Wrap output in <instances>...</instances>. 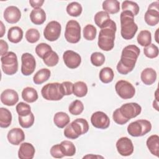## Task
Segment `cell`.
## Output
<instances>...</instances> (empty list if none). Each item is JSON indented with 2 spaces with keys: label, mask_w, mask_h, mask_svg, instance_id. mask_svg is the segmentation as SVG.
Here are the masks:
<instances>
[{
  "label": "cell",
  "mask_w": 159,
  "mask_h": 159,
  "mask_svg": "<svg viewBox=\"0 0 159 159\" xmlns=\"http://www.w3.org/2000/svg\"><path fill=\"white\" fill-rule=\"evenodd\" d=\"M140 49L135 45H129L124 48L121 58L117 65V70L121 75H127L135 67L140 54Z\"/></svg>",
  "instance_id": "obj_1"
},
{
  "label": "cell",
  "mask_w": 159,
  "mask_h": 159,
  "mask_svg": "<svg viewBox=\"0 0 159 159\" xmlns=\"http://www.w3.org/2000/svg\"><path fill=\"white\" fill-rule=\"evenodd\" d=\"M116 30V24L111 19L103 28L101 29L98 36V45L101 50L110 51L113 48Z\"/></svg>",
  "instance_id": "obj_2"
},
{
  "label": "cell",
  "mask_w": 159,
  "mask_h": 159,
  "mask_svg": "<svg viewBox=\"0 0 159 159\" xmlns=\"http://www.w3.org/2000/svg\"><path fill=\"white\" fill-rule=\"evenodd\" d=\"M134 16L132 12L125 11L120 13V34L125 40L132 39L138 30V26L134 22Z\"/></svg>",
  "instance_id": "obj_3"
},
{
  "label": "cell",
  "mask_w": 159,
  "mask_h": 159,
  "mask_svg": "<svg viewBox=\"0 0 159 159\" xmlns=\"http://www.w3.org/2000/svg\"><path fill=\"white\" fill-rule=\"evenodd\" d=\"M42 97L48 101H59L65 96L61 83H50L43 86L41 90Z\"/></svg>",
  "instance_id": "obj_4"
},
{
  "label": "cell",
  "mask_w": 159,
  "mask_h": 159,
  "mask_svg": "<svg viewBox=\"0 0 159 159\" xmlns=\"http://www.w3.org/2000/svg\"><path fill=\"white\" fill-rule=\"evenodd\" d=\"M2 71L7 75H12L18 70L17 57L13 52H8L1 57Z\"/></svg>",
  "instance_id": "obj_5"
},
{
  "label": "cell",
  "mask_w": 159,
  "mask_h": 159,
  "mask_svg": "<svg viewBox=\"0 0 159 159\" xmlns=\"http://www.w3.org/2000/svg\"><path fill=\"white\" fill-rule=\"evenodd\" d=\"M152 129V124L150 121L145 119H140L131 122L127 126V132L132 137H141Z\"/></svg>",
  "instance_id": "obj_6"
},
{
  "label": "cell",
  "mask_w": 159,
  "mask_h": 159,
  "mask_svg": "<svg viewBox=\"0 0 159 159\" xmlns=\"http://www.w3.org/2000/svg\"><path fill=\"white\" fill-rule=\"evenodd\" d=\"M65 37L67 42L71 43H78L81 39V27L75 20H69L65 27Z\"/></svg>",
  "instance_id": "obj_7"
},
{
  "label": "cell",
  "mask_w": 159,
  "mask_h": 159,
  "mask_svg": "<svg viewBox=\"0 0 159 159\" xmlns=\"http://www.w3.org/2000/svg\"><path fill=\"white\" fill-rule=\"evenodd\" d=\"M115 89L117 94L124 99L132 98L135 93L134 86L125 80L118 81L115 85Z\"/></svg>",
  "instance_id": "obj_8"
},
{
  "label": "cell",
  "mask_w": 159,
  "mask_h": 159,
  "mask_svg": "<svg viewBox=\"0 0 159 159\" xmlns=\"http://www.w3.org/2000/svg\"><path fill=\"white\" fill-rule=\"evenodd\" d=\"M61 30L60 24L57 21L52 20L47 24L43 30L44 37L48 41H55L60 37Z\"/></svg>",
  "instance_id": "obj_9"
},
{
  "label": "cell",
  "mask_w": 159,
  "mask_h": 159,
  "mask_svg": "<svg viewBox=\"0 0 159 159\" xmlns=\"http://www.w3.org/2000/svg\"><path fill=\"white\" fill-rule=\"evenodd\" d=\"M145 22L150 26H155L159 22V2L155 1L150 4L145 14Z\"/></svg>",
  "instance_id": "obj_10"
},
{
  "label": "cell",
  "mask_w": 159,
  "mask_h": 159,
  "mask_svg": "<svg viewBox=\"0 0 159 159\" xmlns=\"http://www.w3.org/2000/svg\"><path fill=\"white\" fill-rule=\"evenodd\" d=\"M21 72L24 76L32 74L36 66V62L34 56L29 53H24L21 57Z\"/></svg>",
  "instance_id": "obj_11"
},
{
  "label": "cell",
  "mask_w": 159,
  "mask_h": 159,
  "mask_svg": "<svg viewBox=\"0 0 159 159\" xmlns=\"http://www.w3.org/2000/svg\"><path fill=\"white\" fill-rule=\"evenodd\" d=\"M119 110L125 118L130 120L140 114L142 107L136 102H129L121 106Z\"/></svg>",
  "instance_id": "obj_12"
},
{
  "label": "cell",
  "mask_w": 159,
  "mask_h": 159,
  "mask_svg": "<svg viewBox=\"0 0 159 159\" xmlns=\"http://www.w3.org/2000/svg\"><path fill=\"white\" fill-rule=\"evenodd\" d=\"M91 122L94 127L100 129H106L110 125L109 117L102 111L94 112L91 117Z\"/></svg>",
  "instance_id": "obj_13"
},
{
  "label": "cell",
  "mask_w": 159,
  "mask_h": 159,
  "mask_svg": "<svg viewBox=\"0 0 159 159\" xmlns=\"http://www.w3.org/2000/svg\"><path fill=\"white\" fill-rule=\"evenodd\" d=\"M116 148L118 153L124 157L129 156L134 152L132 142L127 137H121L117 141Z\"/></svg>",
  "instance_id": "obj_14"
},
{
  "label": "cell",
  "mask_w": 159,
  "mask_h": 159,
  "mask_svg": "<svg viewBox=\"0 0 159 159\" xmlns=\"http://www.w3.org/2000/svg\"><path fill=\"white\" fill-rule=\"evenodd\" d=\"M63 59L65 65L71 69L78 68L81 62V56L73 50H66L63 53Z\"/></svg>",
  "instance_id": "obj_15"
},
{
  "label": "cell",
  "mask_w": 159,
  "mask_h": 159,
  "mask_svg": "<svg viewBox=\"0 0 159 159\" xmlns=\"http://www.w3.org/2000/svg\"><path fill=\"white\" fill-rule=\"evenodd\" d=\"M19 101L17 93L13 89H5L1 94V101L2 104L8 106H14Z\"/></svg>",
  "instance_id": "obj_16"
},
{
  "label": "cell",
  "mask_w": 159,
  "mask_h": 159,
  "mask_svg": "<svg viewBox=\"0 0 159 159\" xmlns=\"http://www.w3.org/2000/svg\"><path fill=\"white\" fill-rule=\"evenodd\" d=\"M20 17V11L16 6H9L4 11V18L6 22L10 24H15L17 22Z\"/></svg>",
  "instance_id": "obj_17"
},
{
  "label": "cell",
  "mask_w": 159,
  "mask_h": 159,
  "mask_svg": "<svg viewBox=\"0 0 159 159\" xmlns=\"http://www.w3.org/2000/svg\"><path fill=\"white\" fill-rule=\"evenodd\" d=\"M7 140L11 144L17 145L25 139L24 131L20 128H13L7 133Z\"/></svg>",
  "instance_id": "obj_18"
},
{
  "label": "cell",
  "mask_w": 159,
  "mask_h": 159,
  "mask_svg": "<svg viewBox=\"0 0 159 159\" xmlns=\"http://www.w3.org/2000/svg\"><path fill=\"white\" fill-rule=\"evenodd\" d=\"M35 150L34 146L28 142L20 144L19 151L18 157L20 159H32L34 158Z\"/></svg>",
  "instance_id": "obj_19"
},
{
  "label": "cell",
  "mask_w": 159,
  "mask_h": 159,
  "mask_svg": "<svg viewBox=\"0 0 159 159\" xmlns=\"http://www.w3.org/2000/svg\"><path fill=\"white\" fill-rule=\"evenodd\" d=\"M71 125L78 137L86 134L89 130L88 121L83 118L75 119L71 123Z\"/></svg>",
  "instance_id": "obj_20"
},
{
  "label": "cell",
  "mask_w": 159,
  "mask_h": 159,
  "mask_svg": "<svg viewBox=\"0 0 159 159\" xmlns=\"http://www.w3.org/2000/svg\"><path fill=\"white\" fill-rule=\"evenodd\" d=\"M140 78L145 84L151 85L157 80V72L152 68H147L142 71Z\"/></svg>",
  "instance_id": "obj_21"
},
{
  "label": "cell",
  "mask_w": 159,
  "mask_h": 159,
  "mask_svg": "<svg viewBox=\"0 0 159 159\" xmlns=\"http://www.w3.org/2000/svg\"><path fill=\"white\" fill-rule=\"evenodd\" d=\"M30 19L33 24L41 25L46 20L45 12L42 8L34 9L30 14Z\"/></svg>",
  "instance_id": "obj_22"
},
{
  "label": "cell",
  "mask_w": 159,
  "mask_h": 159,
  "mask_svg": "<svg viewBox=\"0 0 159 159\" xmlns=\"http://www.w3.org/2000/svg\"><path fill=\"white\" fill-rule=\"evenodd\" d=\"M147 146L153 155L159 157V137L158 135H152L147 140Z\"/></svg>",
  "instance_id": "obj_23"
},
{
  "label": "cell",
  "mask_w": 159,
  "mask_h": 159,
  "mask_svg": "<svg viewBox=\"0 0 159 159\" xmlns=\"http://www.w3.org/2000/svg\"><path fill=\"white\" fill-rule=\"evenodd\" d=\"M23 37V31L21 28L17 26L11 27L7 33L8 40L14 43H19L21 41Z\"/></svg>",
  "instance_id": "obj_24"
},
{
  "label": "cell",
  "mask_w": 159,
  "mask_h": 159,
  "mask_svg": "<svg viewBox=\"0 0 159 159\" xmlns=\"http://www.w3.org/2000/svg\"><path fill=\"white\" fill-rule=\"evenodd\" d=\"M70 119L69 116L64 112H57L53 117V122L60 129L64 128L70 122Z\"/></svg>",
  "instance_id": "obj_25"
},
{
  "label": "cell",
  "mask_w": 159,
  "mask_h": 159,
  "mask_svg": "<svg viewBox=\"0 0 159 159\" xmlns=\"http://www.w3.org/2000/svg\"><path fill=\"white\" fill-rule=\"evenodd\" d=\"M102 9L108 14H116L120 10V2L117 0H106L102 2Z\"/></svg>",
  "instance_id": "obj_26"
},
{
  "label": "cell",
  "mask_w": 159,
  "mask_h": 159,
  "mask_svg": "<svg viewBox=\"0 0 159 159\" xmlns=\"http://www.w3.org/2000/svg\"><path fill=\"white\" fill-rule=\"evenodd\" d=\"M50 71L47 68H42L39 70L33 77V81L36 84H41L47 81L50 76Z\"/></svg>",
  "instance_id": "obj_27"
},
{
  "label": "cell",
  "mask_w": 159,
  "mask_h": 159,
  "mask_svg": "<svg viewBox=\"0 0 159 159\" xmlns=\"http://www.w3.org/2000/svg\"><path fill=\"white\" fill-rule=\"evenodd\" d=\"M22 98L27 102H34L38 99V93L34 88L32 87H26L22 90Z\"/></svg>",
  "instance_id": "obj_28"
},
{
  "label": "cell",
  "mask_w": 159,
  "mask_h": 159,
  "mask_svg": "<svg viewBox=\"0 0 159 159\" xmlns=\"http://www.w3.org/2000/svg\"><path fill=\"white\" fill-rule=\"evenodd\" d=\"M12 122V114L6 108H0V127L2 128L8 127Z\"/></svg>",
  "instance_id": "obj_29"
},
{
  "label": "cell",
  "mask_w": 159,
  "mask_h": 159,
  "mask_svg": "<svg viewBox=\"0 0 159 159\" xmlns=\"http://www.w3.org/2000/svg\"><path fill=\"white\" fill-rule=\"evenodd\" d=\"M110 19L109 14L103 11L98 12L94 17L95 24L101 29L103 28Z\"/></svg>",
  "instance_id": "obj_30"
},
{
  "label": "cell",
  "mask_w": 159,
  "mask_h": 159,
  "mask_svg": "<svg viewBox=\"0 0 159 159\" xmlns=\"http://www.w3.org/2000/svg\"><path fill=\"white\" fill-rule=\"evenodd\" d=\"M137 40L138 43L142 47H147L152 42L151 32L147 30L140 31L137 35Z\"/></svg>",
  "instance_id": "obj_31"
},
{
  "label": "cell",
  "mask_w": 159,
  "mask_h": 159,
  "mask_svg": "<svg viewBox=\"0 0 159 159\" xmlns=\"http://www.w3.org/2000/svg\"><path fill=\"white\" fill-rule=\"evenodd\" d=\"M61 150L65 156L71 157L76 153V148L73 142L69 140H63L60 143Z\"/></svg>",
  "instance_id": "obj_32"
},
{
  "label": "cell",
  "mask_w": 159,
  "mask_h": 159,
  "mask_svg": "<svg viewBox=\"0 0 159 159\" xmlns=\"http://www.w3.org/2000/svg\"><path fill=\"white\" fill-rule=\"evenodd\" d=\"M88 93V86L83 81H77L73 84V93L77 97L82 98L86 95Z\"/></svg>",
  "instance_id": "obj_33"
},
{
  "label": "cell",
  "mask_w": 159,
  "mask_h": 159,
  "mask_svg": "<svg viewBox=\"0 0 159 159\" xmlns=\"http://www.w3.org/2000/svg\"><path fill=\"white\" fill-rule=\"evenodd\" d=\"M114 76V71L109 67H104L99 72V79L103 83H111L113 80Z\"/></svg>",
  "instance_id": "obj_34"
},
{
  "label": "cell",
  "mask_w": 159,
  "mask_h": 159,
  "mask_svg": "<svg viewBox=\"0 0 159 159\" xmlns=\"http://www.w3.org/2000/svg\"><path fill=\"white\" fill-rule=\"evenodd\" d=\"M59 60V57L57 53L51 50L49 52H48L43 58V61L44 63L48 66H54L57 63H58Z\"/></svg>",
  "instance_id": "obj_35"
},
{
  "label": "cell",
  "mask_w": 159,
  "mask_h": 159,
  "mask_svg": "<svg viewBox=\"0 0 159 159\" xmlns=\"http://www.w3.org/2000/svg\"><path fill=\"white\" fill-rule=\"evenodd\" d=\"M83 11L81 5L77 2H72L66 7L67 13L73 17H78L81 15Z\"/></svg>",
  "instance_id": "obj_36"
},
{
  "label": "cell",
  "mask_w": 159,
  "mask_h": 159,
  "mask_svg": "<svg viewBox=\"0 0 159 159\" xmlns=\"http://www.w3.org/2000/svg\"><path fill=\"white\" fill-rule=\"evenodd\" d=\"M122 9L123 11H127L132 12L135 16L138 14L140 9L139 5L136 2L131 1H124L122 3Z\"/></svg>",
  "instance_id": "obj_37"
},
{
  "label": "cell",
  "mask_w": 159,
  "mask_h": 159,
  "mask_svg": "<svg viewBox=\"0 0 159 159\" xmlns=\"http://www.w3.org/2000/svg\"><path fill=\"white\" fill-rule=\"evenodd\" d=\"M84 109V106L83 102L80 100L73 101L69 106L68 110L69 112L75 116L80 115L82 113Z\"/></svg>",
  "instance_id": "obj_38"
},
{
  "label": "cell",
  "mask_w": 159,
  "mask_h": 159,
  "mask_svg": "<svg viewBox=\"0 0 159 159\" xmlns=\"http://www.w3.org/2000/svg\"><path fill=\"white\" fill-rule=\"evenodd\" d=\"M20 125L22 128L27 129L30 127L34 122V116L32 112H30L29 115L25 116H19L18 117Z\"/></svg>",
  "instance_id": "obj_39"
},
{
  "label": "cell",
  "mask_w": 159,
  "mask_h": 159,
  "mask_svg": "<svg viewBox=\"0 0 159 159\" xmlns=\"http://www.w3.org/2000/svg\"><path fill=\"white\" fill-rule=\"evenodd\" d=\"M97 33L96 27L91 24L86 25L83 29V36L86 40H93Z\"/></svg>",
  "instance_id": "obj_40"
},
{
  "label": "cell",
  "mask_w": 159,
  "mask_h": 159,
  "mask_svg": "<svg viewBox=\"0 0 159 159\" xmlns=\"http://www.w3.org/2000/svg\"><path fill=\"white\" fill-rule=\"evenodd\" d=\"M40 33L36 29H29L25 33V39L27 42L31 43H35L40 39Z\"/></svg>",
  "instance_id": "obj_41"
},
{
  "label": "cell",
  "mask_w": 159,
  "mask_h": 159,
  "mask_svg": "<svg viewBox=\"0 0 159 159\" xmlns=\"http://www.w3.org/2000/svg\"><path fill=\"white\" fill-rule=\"evenodd\" d=\"M144 55L149 58H154L158 55V48L157 45L150 43L143 49Z\"/></svg>",
  "instance_id": "obj_42"
},
{
  "label": "cell",
  "mask_w": 159,
  "mask_h": 159,
  "mask_svg": "<svg viewBox=\"0 0 159 159\" xmlns=\"http://www.w3.org/2000/svg\"><path fill=\"white\" fill-rule=\"evenodd\" d=\"M51 50H52V47L45 43H40L35 47V53L40 58L42 59L44 56Z\"/></svg>",
  "instance_id": "obj_43"
},
{
  "label": "cell",
  "mask_w": 159,
  "mask_h": 159,
  "mask_svg": "<svg viewBox=\"0 0 159 159\" xmlns=\"http://www.w3.org/2000/svg\"><path fill=\"white\" fill-rule=\"evenodd\" d=\"M91 63L96 66H100L105 61V57L101 52H94L91 55Z\"/></svg>",
  "instance_id": "obj_44"
},
{
  "label": "cell",
  "mask_w": 159,
  "mask_h": 159,
  "mask_svg": "<svg viewBox=\"0 0 159 159\" xmlns=\"http://www.w3.org/2000/svg\"><path fill=\"white\" fill-rule=\"evenodd\" d=\"M16 109L19 116H27L31 112L30 106L23 102H20L18 103L16 106Z\"/></svg>",
  "instance_id": "obj_45"
},
{
  "label": "cell",
  "mask_w": 159,
  "mask_h": 159,
  "mask_svg": "<svg viewBox=\"0 0 159 159\" xmlns=\"http://www.w3.org/2000/svg\"><path fill=\"white\" fill-rule=\"evenodd\" d=\"M112 118L114 121L119 125H123L126 124L129 120L125 118L120 112L119 108L116 109L112 114Z\"/></svg>",
  "instance_id": "obj_46"
},
{
  "label": "cell",
  "mask_w": 159,
  "mask_h": 159,
  "mask_svg": "<svg viewBox=\"0 0 159 159\" xmlns=\"http://www.w3.org/2000/svg\"><path fill=\"white\" fill-rule=\"evenodd\" d=\"M51 155L56 158H61L65 157L60 144H56L52 147L50 149Z\"/></svg>",
  "instance_id": "obj_47"
},
{
  "label": "cell",
  "mask_w": 159,
  "mask_h": 159,
  "mask_svg": "<svg viewBox=\"0 0 159 159\" xmlns=\"http://www.w3.org/2000/svg\"><path fill=\"white\" fill-rule=\"evenodd\" d=\"M64 135L70 139H76L78 136L76 134L73 129L72 128L71 124H68L64 130Z\"/></svg>",
  "instance_id": "obj_48"
},
{
  "label": "cell",
  "mask_w": 159,
  "mask_h": 159,
  "mask_svg": "<svg viewBox=\"0 0 159 159\" xmlns=\"http://www.w3.org/2000/svg\"><path fill=\"white\" fill-rule=\"evenodd\" d=\"M65 96L71 95L73 91V84L70 81H64L61 83Z\"/></svg>",
  "instance_id": "obj_49"
},
{
  "label": "cell",
  "mask_w": 159,
  "mask_h": 159,
  "mask_svg": "<svg viewBox=\"0 0 159 159\" xmlns=\"http://www.w3.org/2000/svg\"><path fill=\"white\" fill-rule=\"evenodd\" d=\"M0 54L1 56L8 52V44L4 40H0Z\"/></svg>",
  "instance_id": "obj_50"
},
{
  "label": "cell",
  "mask_w": 159,
  "mask_h": 159,
  "mask_svg": "<svg viewBox=\"0 0 159 159\" xmlns=\"http://www.w3.org/2000/svg\"><path fill=\"white\" fill-rule=\"evenodd\" d=\"M44 2L43 0H30L29 3L30 6L34 9L40 8Z\"/></svg>",
  "instance_id": "obj_51"
},
{
  "label": "cell",
  "mask_w": 159,
  "mask_h": 159,
  "mask_svg": "<svg viewBox=\"0 0 159 159\" xmlns=\"http://www.w3.org/2000/svg\"><path fill=\"white\" fill-rule=\"evenodd\" d=\"M1 35H0V37H3L4 33H5V27L2 23V21H1Z\"/></svg>",
  "instance_id": "obj_52"
},
{
  "label": "cell",
  "mask_w": 159,
  "mask_h": 159,
  "mask_svg": "<svg viewBox=\"0 0 159 159\" xmlns=\"http://www.w3.org/2000/svg\"><path fill=\"white\" fill-rule=\"evenodd\" d=\"M153 107L157 110V111H159L158 109V99H155V100L153 101Z\"/></svg>",
  "instance_id": "obj_53"
},
{
  "label": "cell",
  "mask_w": 159,
  "mask_h": 159,
  "mask_svg": "<svg viewBox=\"0 0 159 159\" xmlns=\"http://www.w3.org/2000/svg\"><path fill=\"white\" fill-rule=\"evenodd\" d=\"M158 29H157V31L155 32V40L157 43H158V38H157V36H158Z\"/></svg>",
  "instance_id": "obj_54"
}]
</instances>
